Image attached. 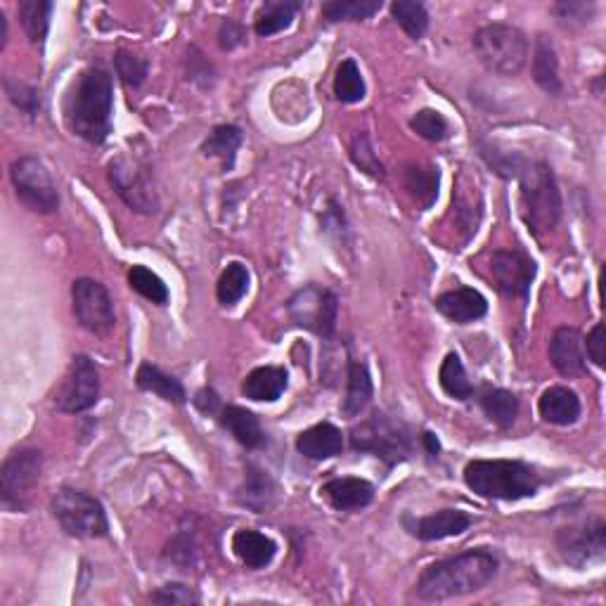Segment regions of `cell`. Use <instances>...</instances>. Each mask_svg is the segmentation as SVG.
Masks as SVG:
<instances>
[{
	"mask_svg": "<svg viewBox=\"0 0 606 606\" xmlns=\"http://www.w3.org/2000/svg\"><path fill=\"white\" fill-rule=\"evenodd\" d=\"M114 83L105 67L95 64L72 83L64 98V121L69 131L90 145H102L112 133Z\"/></svg>",
	"mask_w": 606,
	"mask_h": 606,
	"instance_id": "6da1fadb",
	"label": "cell"
},
{
	"mask_svg": "<svg viewBox=\"0 0 606 606\" xmlns=\"http://www.w3.org/2000/svg\"><path fill=\"white\" fill-rule=\"evenodd\" d=\"M498 557L486 547L467 550L424 569L415 590L424 602H446L453 597L472 595L486 588L498 576Z\"/></svg>",
	"mask_w": 606,
	"mask_h": 606,
	"instance_id": "7a4b0ae2",
	"label": "cell"
},
{
	"mask_svg": "<svg viewBox=\"0 0 606 606\" xmlns=\"http://www.w3.org/2000/svg\"><path fill=\"white\" fill-rule=\"evenodd\" d=\"M464 483L483 500L517 502L533 498L543 479L531 464L519 460H472L464 467Z\"/></svg>",
	"mask_w": 606,
	"mask_h": 606,
	"instance_id": "3957f363",
	"label": "cell"
},
{
	"mask_svg": "<svg viewBox=\"0 0 606 606\" xmlns=\"http://www.w3.org/2000/svg\"><path fill=\"white\" fill-rule=\"evenodd\" d=\"M521 180V216L535 237H543L557 228L562 218V192L557 178L545 161H531L519 173Z\"/></svg>",
	"mask_w": 606,
	"mask_h": 606,
	"instance_id": "277c9868",
	"label": "cell"
},
{
	"mask_svg": "<svg viewBox=\"0 0 606 606\" xmlns=\"http://www.w3.org/2000/svg\"><path fill=\"white\" fill-rule=\"evenodd\" d=\"M351 448L358 453H372L386 467L410 460L415 453V431L401 417L375 412L351 429Z\"/></svg>",
	"mask_w": 606,
	"mask_h": 606,
	"instance_id": "5b68a950",
	"label": "cell"
},
{
	"mask_svg": "<svg viewBox=\"0 0 606 606\" xmlns=\"http://www.w3.org/2000/svg\"><path fill=\"white\" fill-rule=\"evenodd\" d=\"M474 53L488 72L498 76H517L526 67L528 38L512 24H488L474 34Z\"/></svg>",
	"mask_w": 606,
	"mask_h": 606,
	"instance_id": "8992f818",
	"label": "cell"
},
{
	"mask_svg": "<svg viewBox=\"0 0 606 606\" xmlns=\"http://www.w3.org/2000/svg\"><path fill=\"white\" fill-rule=\"evenodd\" d=\"M50 512L60 528L72 538H107L109 521L105 507L93 495L62 488L50 500Z\"/></svg>",
	"mask_w": 606,
	"mask_h": 606,
	"instance_id": "52a82bcc",
	"label": "cell"
},
{
	"mask_svg": "<svg viewBox=\"0 0 606 606\" xmlns=\"http://www.w3.org/2000/svg\"><path fill=\"white\" fill-rule=\"evenodd\" d=\"M287 313L296 327L330 339L337 330L339 299L327 287L306 285L287 301Z\"/></svg>",
	"mask_w": 606,
	"mask_h": 606,
	"instance_id": "ba28073f",
	"label": "cell"
},
{
	"mask_svg": "<svg viewBox=\"0 0 606 606\" xmlns=\"http://www.w3.org/2000/svg\"><path fill=\"white\" fill-rule=\"evenodd\" d=\"M109 183L116 195L124 199L126 206H131L138 214L152 216L159 211V197L152 183V171L147 169L140 159L135 157H116L109 164Z\"/></svg>",
	"mask_w": 606,
	"mask_h": 606,
	"instance_id": "9c48e42d",
	"label": "cell"
},
{
	"mask_svg": "<svg viewBox=\"0 0 606 606\" xmlns=\"http://www.w3.org/2000/svg\"><path fill=\"white\" fill-rule=\"evenodd\" d=\"M554 543L564 562L573 569L580 571L592 564H602L606 557V521L595 517L583 524L559 528Z\"/></svg>",
	"mask_w": 606,
	"mask_h": 606,
	"instance_id": "30bf717a",
	"label": "cell"
},
{
	"mask_svg": "<svg viewBox=\"0 0 606 606\" xmlns=\"http://www.w3.org/2000/svg\"><path fill=\"white\" fill-rule=\"evenodd\" d=\"M10 178L12 185H15L19 202L29 206L36 214H53L57 206H60V192H57L55 180L41 159H17L10 169Z\"/></svg>",
	"mask_w": 606,
	"mask_h": 606,
	"instance_id": "8fae6325",
	"label": "cell"
},
{
	"mask_svg": "<svg viewBox=\"0 0 606 606\" xmlns=\"http://www.w3.org/2000/svg\"><path fill=\"white\" fill-rule=\"evenodd\" d=\"M43 472L41 450L24 448L5 457L0 467V493H3V505L8 509H24L29 505L31 493H34L38 479Z\"/></svg>",
	"mask_w": 606,
	"mask_h": 606,
	"instance_id": "7c38bea8",
	"label": "cell"
},
{
	"mask_svg": "<svg viewBox=\"0 0 606 606\" xmlns=\"http://www.w3.org/2000/svg\"><path fill=\"white\" fill-rule=\"evenodd\" d=\"M72 301L74 315L83 330L95 334V337H105V334L114 330V301L112 296H109L107 287L100 285L98 280L79 277L72 285Z\"/></svg>",
	"mask_w": 606,
	"mask_h": 606,
	"instance_id": "4fadbf2b",
	"label": "cell"
},
{
	"mask_svg": "<svg viewBox=\"0 0 606 606\" xmlns=\"http://www.w3.org/2000/svg\"><path fill=\"white\" fill-rule=\"evenodd\" d=\"M488 273L502 296L526 301L538 268L524 249H495L491 263H488Z\"/></svg>",
	"mask_w": 606,
	"mask_h": 606,
	"instance_id": "5bb4252c",
	"label": "cell"
},
{
	"mask_svg": "<svg viewBox=\"0 0 606 606\" xmlns=\"http://www.w3.org/2000/svg\"><path fill=\"white\" fill-rule=\"evenodd\" d=\"M100 398V375L98 367L88 356H74L69 363L67 377L57 391L55 405L60 412L67 415H79L98 403Z\"/></svg>",
	"mask_w": 606,
	"mask_h": 606,
	"instance_id": "9a60e30c",
	"label": "cell"
},
{
	"mask_svg": "<svg viewBox=\"0 0 606 606\" xmlns=\"http://www.w3.org/2000/svg\"><path fill=\"white\" fill-rule=\"evenodd\" d=\"M472 524H474V517L472 514L462 512V509H441V512L429 514V517H422L415 521L405 519L408 531L415 535V538L424 540V543H434V540L462 535Z\"/></svg>",
	"mask_w": 606,
	"mask_h": 606,
	"instance_id": "2e32d148",
	"label": "cell"
},
{
	"mask_svg": "<svg viewBox=\"0 0 606 606\" xmlns=\"http://www.w3.org/2000/svg\"><path fill=\"white\" fill-rule=\"evenodd\" d=\"M550 360L562 377L585 372V339L576 327H559L550 339Z\"/></svg>",
	"mask_w": 606,
	"mask_h": 606,
	"instance_id": "e0dca14e",
	"label": "cell"
},
{
	"mask_svg": "<svg viewBox=\"0 0 606 606\" xmlns=\"http://www.w3.org/2000/svg\"><path fill=\"white\" fill-rule=\"evenodd\" d=\"M436 311L455 325H469V322L481 320L488 313V301L481 292L472 287H457L443 292L434 301Z\"/></svg>",
	"mask_w": 606,
	"mask_h": 606,
	"instance_id": "ac0fdd59",
	"label": "cell"
},
{
	"mask_svg": "<svg viewBox=\"0 0 606 606\" xmlns=\"http://www.w3.org/2000/svg\"><path fill=\"white\" fill-rule=\"evenodd\" d=\"M320 498H325L339 512H351V509H363L375 500V486L356 476H339L320 486Z\"/></svg>",
	"mask_w": 606,
	"mask_h": 606,
	"instance_id": "d6986e66",
	"label": "cell"
},
{
	"mask_svg": "<svg viewBox=\"0 0 606 606\" xmlns=\"http://www.w3.org/2000/svg\"><path fill=\"white\" fill-rule=\"evenodd\" d=\"M580 410L583 408H580L578 393L566 389V386H550V389L543 391V396H540L538 401L540 417H543L547 424H554V427L576 424Z\"/></svg>",
	"mask_w": 606,
	"mask_h": 606,
	"instance_id": "ffe728a7",
	"label": "cell"
},
{
	"mask_svg": "<svg viewBox=\"0 0 606 606\" xmlns=\"http://www.w3.org/2000/svg\"><path fill=\"white\" fill-rule=\"evenodd\" d=\"M218 419L225 429L235 436L237 443H242L244 448L249 450H259L266 446V431H263L259 417L247 408H240V405H223L221 412H218Z\"/></svg>",
	"mask_w": 606,
	"mask_h": 606,
	"instance_id": "44dd1931",
	"label": "cell"
},
{
	"mask_svg": "<svg viewBox=\"0 0 606 606\" xmlns=\"http://www.w3.org/2000/svg\"><path fill=\"white\" fill-rule=\"evenodd\" d=\"M296 450L308 460H330L344 450V434L330 422H320L296 438Z\"/></svg>",
	"mask_w": 606,
	"mask_h": 606,
	"instance_id": "7402d4cb",
	"label": "cell"
},
{
	"mask_svg": "<svg viewBox=\"0 0 606 606\" xmlns=\"http://www.w3.org/2000/svg\"><path fill=\"white\" fill-rule=\"evenodd\" d=\"M232 550H235L240 562L251 571L266 569L273 562L277 554V543L273 538H268L266 533L254 531V528H242L232 538Z\"/></svg>",
	"mask_w": 606,
	"mask_h": 606,
	"instance_id": "603a6c76",
	"label": "cell"
},
{
	"mask_svg": "<svg viewBox=\"0 0 606 606\" xmlns=\"http://www.w3.org/2000/svg\"><path fill=\"white\" fill-rule=\"evenodd\" d=\"M289 384V375L285 367H256L251 370L247 379L242 382V393L249 398V401L256 403H273L282 393L287 391Z\"/></svg>",
	"mask_w": 606,
	"mask_h": 606,
	"instance_id": "cb8c5ba5",
	"label": "cell"
},
{
	"mask_svg": "<svg viewBox=\"0 0 606 606\" xmlns=\"http://www.w3.org/2000/svg\"><path fill=\"white\" fill-rule=\"evenodd\" d=\"M533 79L547 95H554V98L564 95V83L562 76H559L557 50H554V45L547 36H540L538 43H535Z\"/></svg>",
	"mask_w": 606,
	"mask_h": 606,
	"instance_id": "d4e9b609",
	"label": "cell"
},
{
	"mask_svg": "<svg viewBox=\"0 0 606 606\" xmlns=\"http://www.w3.org/2000/svg\"><path fill=\"white\" fill-rule=\"evenodd\" d=\"M372 396H375V384H372L370 370H367V365L360 363V360H351V363H348V386L341 412H344L346 417L363 415L367 405L372 403Z\"/></svg>",
	"mask_w": 606,
	"mask_h": 606,
	"instance_id": "484cf974",
	"label": "cell"
},
{
	"mask_svg": "<svg viewBox=\"0 0 606 606\" xmlns=\"http://www.w3.org/2000/svg\"><path fill=\"white\" fill-rule=\"evenodd\" d=\"M135 382H138V386L143 391L157 393L159 398H164V401H169V403L183 405L185 401H188V393H185L183 384H180L173 375H166L164 370H159L157 365H150V363L140 365L138 375H135Z\"/></svg>",
	"mask_w": 606,
	"mask_h": 606,
	"instance_id": "4316f807",
	"label": "cell"
},
{
	"mask_svg": "<svg viewBox=\"0 0 606 606\" xmlns=\"http://www.w3.org/2000/svg\"><path fill=\"white\" fill-rule=\"evenodd\" d=\"M403 185L412 197L417 199L422 209H429L438 197V185H441V173L434 166L408 164L403 171Z\"/></svg>",
	"mask_w": 606,
	"mask_h": 606,
	"instance_id": "83f0119b",
	"label": "cell"
},
{
	"mask_svg": "<svg viewBox=\"0 0 606 606\" xmlns=\"http://www.w3.org/2000/svg\"><path fill=\"white\" fill-rule=\"evenodd\" d=\"M275 493H277L275 481L270 479L268 472L249 467V474L244 476L242 488L237 491V500H240L244 507L254 509V512H266V509L275 502Z\"/></svg>",
	"mask_w": 606,
	"mask_h": 606,
	"instance_id": "f1b7e54d",
	"label": "cell"
},
{
	"mask_svg": "<svg viewBox=\"0 0 606 606\" xmlns=\"http://www.w3.org/2000/svg\"><path fill=\"white\" fill-rule=\"evenodd\" d=\"M481 410L495 427L509 429L519 417V398L507 389H486L479 396Z\"/></svg>",
	"mask_w": 606,
	"mask_h": 606,
	"instance_id": "f546056e",
	"label": "cell"
},
{
	"mask_svg": "<svg viewBox=\"0 0 606 606\" xmlns=\"http://www.w3.org/2000/svg\"><path fill=\"white\" fill-rule=\"evenodd\" d=\"M242 140H244L242 131L237 126H232V124L216 126L214 131H211L209 138L204 140L202 152H204V157L221 159L223 169L228 171V169H232V164H235L237 150H240Z\"/></svg>",
	"mask_w": 606,
	"mask_h": 606,
	"instance_id": "4dcf8cb0",
	"label": "cell"
},
{
	"mask_svg": "<svg viewBox=\"0 0 606 606\" xmlns=\"http://www.w3.org/2000/svg\"><path fill=\"white\" fill-rule=\"evenodd\" d=\"M299 8L301 5L296 3V0H270V3L261 8L259 17H256V34L261 38H268L289 29V24L294 22Z\"/></svg>",
	"mask_w": 606,
	"mask_h": 606,
	"instance_id": "1f68e13d",
	"label": "cell"
},
{
	"mask_svg": "<svg viewBox=\"0 0 606 606\" xmlns=\"http://www.w3.org/2000/svg\"><path fill=\"white\" fill-rule=\"evenodd\" d=\"M379 10H382V0H332L322 5V17L327 24L365 22Z\"/></svg>",
	"mask_w": 606,
	"mask_h": 606,
	"instance_id": "d6a6232c",
	"label": "cell"
},
{
	"mask_svg": "<svg viewBox=\"0 0 606 606\" xmlns=\"http://www.w3.org/2000/svg\"><path fill=\"white\" fill-rule=\"evenodd\" d=\"M50 12L53 3L50 0H22L17 5L19 22H22L24 34L29 36L31 43H41L50 29Z\"/></svg>",
	"mask_w": 606,
	"mask_h": 606,
	"instance_id": "836d02e7",
	"label": "cell"
},
{
	"mask_svg": "<svg viewBox=\"0 0 606 606\" xmlns=\"http://www.w3.org/2000/svg\"><path fill=\"white\" fill-rule=\"evenodd\" d=\"M438 382H441V389L446 391L450 398H455V401H469V398L474 396V384L469 382L467 370H464L457 353H448L446 360H443L441 372H438Z\"/></svg>",
	"mask_w": 606,
	"mask_h": 606,
	"instance_id": "e575fe53",
	"label": "cell"
},
{
	"mask_svg": "<svg viewBox=\"0 0 606 606\" xmlns=\"http://www.w3.org/2000/svg\"><path fill=\"white\" fill-rule=\"evenodd\" d=\"M391 17L412 41L422 38L429 29V12L422 3H415V0H396L391 5Z\"/></svg>",
	"mask_w": 606,
	"mask_h": 606,
	"instance_id": "d590c367",
	"label": "cell"
},
{
	"mask_svg": "<svg viewBox=\"0 0 606 606\" xmlns=\"http://www.w3.org/2000/svg\"><path fill=\"white\" fill-rule=\"evenodd\" d=\"M249 280H251L249 270L244 263L240 261L228 263V268L223 270L221 277H218V285H216L218 301H221L223 306H235V303L249 292Z\"/></svg>",
	"mask_w": 606,
	"mask_h": 606,
	"instance_id": "8d00e7d4",
	"label": "cell"
},
{
	"mask_svg": "<svg viewBox=\"0 0 606 606\" xmlns=\"http://www.w3.org/2000/svg\"><path fill=\"white\" fill-rule=\"evenodd\" d=\"M365 93V79L363 74H360L356 60L341 62L337 67V74H334V95H337V100L346 102V105H353V102L363 100Z\"/></svg>",
	"mask_w": 606,
	"mask_h": 606,
	"instance_id": "74e56055",
	"label": "cell"
},
{
	"mask_svg": "<svg viewBox=\"0 0 606 606\" xmlns=\"http://www.w3.org/2000/svg\"><path fill=\"white\" fill-rule=\"evenodd\" d=\"M128 282H131V289H135L140 296H145L147 301L157 303V306L169 303V287L147 266H133L128 270Z\"/></svg>",
	"mask_w": 606,
	"mask_h": 606,
	"instance_id": "f35d334b",
	"label": "cell"
},
{
	"mask_svg": "<svg viewBox=\"0 0 606 606\" xmlns=\"http://www.w3.org/2000/svg\"><path fill=\"white\" fill-rule=\"evenodd\" d=\"M410 128L419 138L429 140V143H443L450 135L448 119L436 109H419V112L410 119Z\"/></svg>",
	"mask_w": 606,
	"mask_h": 606,
	"instance_id": "ab89813d",
	"label": "cell"
},
{
	"mask_svg": "<svg viewBox=\"0 0 606 606\" xmlns=\"http://www.w3.org/2000/svg\"><path fill=\"white\" fill-rule=\"evenodd\" d=\"M114 67L116 74L121 76V81L131 88L143 86L147 72H150V62H147L145 57L128 53V50H119V53L114 55Z\"/></svg>",
	"mask_w": 606,
	"mask_h": 606,
	"instance_id": "60d3db41",
	"label": "cell"
},
{
	"mask_svg": "<svg viewBox=\"0 0 606 606\" xmlns=\"http://www.w3.org/2000/svg\"><path fill=\"white\" fill-rule=\"evenodd\" d=\"M474 197H479V192H474ZM474 197L464 195L462 190L453 192V214L457 216V225L464 230V242L476 232V225L481 221V204L474 206Z\"/></svg>",
	"mask_w": 606,
	"mask_h": 606,
	"instance_id": "b9f144b4",
	"label": "cell"
},
{
	"mask_svg": "<svg viewBox=\"0 0 606 606\" xmlns=\"http://www.w3.org/2000/svg\"><path fill=\"white\" fill-rule=\"evenodd\" d=\"M351 159L360 171L367 173V176H372V178H384L386 176L382 161H379V157L375 154V147H372L370 138H367L365 133H358L356 138H353Z\"/></svg>",
	"mask_w": 606,
	"mask_h": 606,
	"instance_id": "7bdbcfd3",
	"label": "cell"
},
{
	"mask_svg": "<svg viewBox=\"0 0 606 606\" xmlns=\"http://www.w3.org/2000/svg\"><path fill=\"white\" fill-rule=\"evenodd\" d=\"M481 154H483V159L488 161V166H491V169L502 178H519V173L524 171V166H526V161L521 159L519 154L502 152L495 145L493 147L481 145Z\"/></svg>",
	"mask_w": 606,
	"mask_h": 606,
	"instance_id": "ee69618b",
	"label": "cell"
},
{
	"mask_svg": "<svg viewBox=\"0 0 606 606\" xmlns=\"http://www.w3.org/2000/svg\"><path fill=\"white\" fill-rule=\"evenodd\" d=\"M5 93H8L12 105L22 109L24 114L36 116L38 109H41V93L34 86H29V83L19 79H5Z\"/></svg>",
	"mask_w": 606,
	"mask_h": 606,
	"instance_id": "f6af8a7d",
	"label": "cell"
},
{
	"mask_svg": "<svg viewBox=\"0 0 606 606\" xmlns=\"http://www.w3.org/2000/svg\"><path fill=\"white\" fill-rule=\"evenodd\" d=\"M552 12L557 15V19H562V22L585 24L595 15V5L585 3V0H564V3L554 5Z\"/></svg>",
	"mask_w": 606,
	"mask_h": 606,
	"instance_id": "bcb514c9",
	"label": "cell"
},
{
	"mask_svg": "<svg viewBox=\"0 0 606 606\" xmlns=\"http://www.w3.org/2000/svg\"><path fill=\"white\" fill-rule=\"evenodd\" d=\"M150 599L157 604H195V602H199V597L195 595V592H192L188 585H183V583L164 585V588L152 592Z\"/></svg>",
	"mask_w": 606,
	"mask_h": 606,
	"instance_id": "7dc6e473",
	"label": "cell"
},
{
	"mask_svg": "<svg viewBox=\"0 0 606 606\" xmlns=\"http://www.w3.org/2000/svg\"><path fill=\"white\" fill-rule=\"evenodd\" d=\"M188 79L199 83V86L206 88L214 83V67L204 60V55L199 53L197 48H190L188 53Z\"/></svg>",
	"mask_w": 606,
	"mask_h": 606,
	"instance_id": "c3c4849f",
	"label": "cell"
},
{
	"mask_svg": "<svg viewBox=\"0 0 606 606\" xmlns=\"http://www.w3.org/2000/svg\"><path fill=\"white\" fill-rule=\"evenodd\" d=\"M585 358H590L597 367L606 365V341H604V325L597 322L592 332L585 339Z\"/></svg>",
	"mask_w": 606,
	"mask_h": 606,
	"instance_id": "681fc988",
	"label": "cell"
},
{
	"mask_svg": "<svg viewBox=\"0 0 606 606\" xmlns=\"http://www.w3.org/2000/svg\"><path fill=\"white\" fill-rule=\"evenodd\" d=\"M244 41V29L232 19H225L218 29V43H221L223 50H235L237 45Z\"/></svg>",
	"mask_w": 606,
	"mask_h": 606,
	"instance_id": "f907efd6",
	"label": "cell"
},
{
	"mask_svg": "<svg viewBox=\"0 0 606 606\" xmlns=\"http://www.w3.org/2000/svg\"><path fill=\"white\" fill-rule=\"evenodd\" d=\"M322 225H325L327 232H334L337 240H341V244H344V235L348 232V225H346L344 211H341L334 202L330 204V211H327L325 218H322Z\"/></svg>",
	"mask_w": 606,
	"mask_h": 606,
	"instance_id": "816d5d0a",
	"label": "cell"
},
{
	"mask_svg": "<svg viewBox=\"0 0 606 606\" xmlns=\"http://www.w3.org/2000/svg\"><path fill=\"white\" fill-rule=\"evenodd\" d=\"M195 408L199 412H202V415H218L223 405H221V398H218V393L214 389H209V386H206V389L197 391Z\"/></svg>",
	"mask_w": 606,
	"mask_h": 606,
	"instance_id": "f5cc1de1",
	"label": "cell"
},
{
	"mask_svg": "<svg viewBox=\"0 0 606 606\" xmlns=\"http://www.w3.org/2000/svg\"><path fill=\"white\" fill-rule=\"evenodd\" d=\"M419 441L424 443V448H427V453L431 457L438 455V450H441V443H438V438L434 434H429V431H424V434L419 436Z\"/></svg>",
	"mask_w": 606,
	"mask_h": 606,
	"instance_id": "db71d44e",
	"label": "cell"
},
{
	"mask_svg": "<svg viewBox=\"0 0 606 606\" xmlns=\"http://www.w3.org/2000/svg\"><path fill=\"white\" fill-rule=\"evenodd\" d=\"M5 45H8V17L0 10V50H5Z\"/></svg>",
	"mask_w": 606,
	"mask_h": 606,
	"instance_id": "11a10c76",
	"label": "cell"
}]
</instances>
